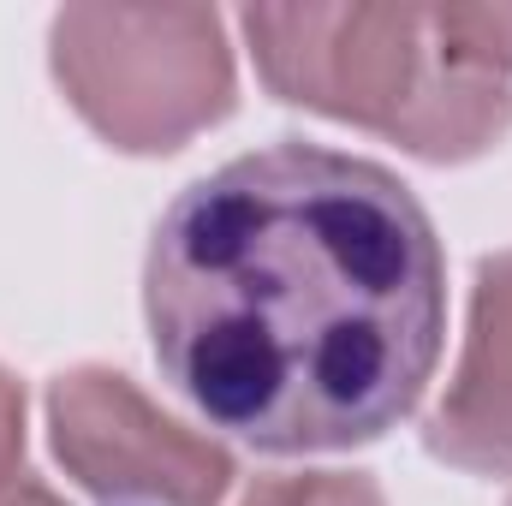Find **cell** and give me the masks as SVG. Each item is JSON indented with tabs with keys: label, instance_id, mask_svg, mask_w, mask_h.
<instances>
[{
	"label": "cell",
	"instance_id": "obj_1",
	"mask_svg": "<svg viewBox=\"0 0 512 506\" xmlns=\"http://www.w3.org/2000/svg\"><path fill=\"white\" fill-rule=\"evenodd\" d=\"M149 346L256 453H340L405 423L447 340V262L399 173L268 143L185 185L143 262Z\"/></svg>",
	"mask_w": 512,
	"mask_h": 506
},
{
	"label": "cell",
	"instance_id": "obj_2",
	"mask_svg": "<svg viewBox=\"0 0 512 506\" xmlns=\"http://www.w3.org/2000/svg\"><path fill=\"white\" fill-rule=\"evenodd\" d=\"M245 36L274 96L459 161L512 126L507 78L459 66L417 6H251Z\"/></svg>",
	"mask_w": 512,
	"mask_h": 506
},
{
	"label": "cell",
	"instance_id": "obj_3",
	"mask_svg": "<svg viewBox=\"0 0 512 506\" xmlns=\"http://www.w3.org/2000/svg\"><path fill=\"white\" fill-rule=\"evenodd\" d=\"M54 72L114 149H179L233 108V54L215 12L72 6L54 18Z\"/></svg>",
	"mask_w": 512,
	"mask_h": 506
},
{
	"label": "cell",
	"instance_id": "obj_4",
	"mask_svg": "<svg viewBox=\"0 0 512 506\" xmlns=\"http://www.w3.org/2000/svg\"><path fill=\"white\" fill-rule=\"evenodd\" d=\"M60 465L102 506H221L233 459L161 417L126 376L72 370L48 393Z\"/></svg>",
	"mask_w": 512,
	"mask_h": 506
},
{
	"label": "cell",
	"instance_id": "obj_5",
	"mask_svg": "<svg viewBox=\"0 0 512 506\" xmlns=\"http://www.w3.org/2000/svg\"><path fill=\"white\" fill-rule=\"evenodd\" d=\"M429 453L459 471H512V251L477 268L465 358L429 417Z\"/></svg>",
	"mask_w": 512,
	"mask_h": 506
},
{
	"label": "cell",
	"instance_id": "obj_6",
	"mask_svg": "<svg viewBox=\"0 0 512 506\" xmlns=\"http://www.w3.org/2000/svg\"><path fill=\"white\" fill-rule=\"evenodd\" d=\"M429 24L459 66L495 78L512 72V6H429Z\"/></svg>",
	"mask_w": 512,
	"mask_h": 506
},
{
	"label": "cell",
	"instance_id": "obj_7",
	"mask_svg": "<svg viewBox=\"0 0 512 506\" xmlns=\"http://www.w3.org/2000/svg\"><path fill=\"white\" fill-rule=\"evenodd\" d=\"M245 506H382V489L370 477L316 471V477H268L245 495Z\"/></svg>",
	"mask_w": 512,
	"mask_h": 506
},
{
	"label": "cell",
	"instance_id": "obj_8",
	"mask_svg": "<svg viewBox=\"0 0 512 506\" xmlns=\"http://www.w3.org/2000/svg\"><path fill=\"white\" fill-rule=\"evenodd\" d=\"M18 453H24V393L12 376H0V489L18 471Z\"/></svg>",
	"mask_w": 512,
	"mask_h": 506
},
{
	"label": "cell",
	"instance_id": "obj_9",
	"mask_svg": "<svg viewBox=\"0 0 512 506\" xmlns=\"http://www.w3.org/2000/svg\"><path fill=\"white\" fill-rule=\"evenodd\" d=\"M0 506H60V501H54L42 483H6V489H0Z\"/></svg>",
	"mask_w": 512,
	"mask_h": 506
}]
</instances>
